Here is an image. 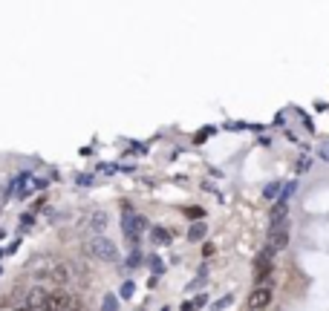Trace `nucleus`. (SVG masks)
<instances>
[{
  "label": "nucleus",
  "mask_w": 329,
  "mask_h": 311,
  "mask_svg": "<svg viewBox=\"0 0 329 311\" xmlns=\"http://www.w3.org/2000/svg\"><path fill=\"white\" fill-rule=\"evenodd\" d=\"M141 311H144V308H141Z\"/></svg>",
  "instance_id": "obj_27"
},
{
  "label": "nucleus",
  "mask_w": 329,
  "mask_h": 311,
  "mask_svg": "<svg viewBox=\"0 0 329 311\" xmlns=\"http://www.w3.org/2000/svg\"><path fill=\"white\" fill-rule=\"evenodd\" d=\"M144 228H147L144 216H139V213H136L130 205L121 207V230H124V239L130 242V248H133V251H139V233Z\"/></svg>",
  "instance_id": "obj_1"
},
{
  "label": "nucleus",
  "mask_w": 329,
  "mask_h": 311,
  "mask_svg": "<svg viewBox=\"0 0 329 311\" xmlns=\"http://www.w3.org/2000/svg\"><path fill=\"white\" fill-rule=\"evenodd\" d=\"M47 299H49V294L44 291V288H32L29 297H26V305L35 308V311H47Z\"/></svg>",
  "instance_id": "obj_6"
},
{
  "label": "nucleus",
  "mask_w": 329,
  "mask_h": 311,
  "mask_svg": "<svg viewBox=\"0 0 329 311\" xmlns=\"http://www.w3.org/2000/svg\"><path fill=\"white\" fill-rule=\"evenodd\" d=\"M0 274H3V271H0Z\"/></svg>",
  "instance_id": "obj_26"
},
{
  "label": "nucleus",
  "mask_w": 329,
  "mask_h": 311,
  "mask_svg": "<svg viewBox=\"0 0 329 311\" xmlns=\"http://www.w3.org/2000/svg\"><path fill=\"white\" fill-rule=\"evenodd\" d=\"M87 253L95 256V259H101V262H116L118 259V248L110 239H104V236H93L87 242Z\"/></svg>",
  "instance_id": "obj_2"
},
{
  "label": "nucleus",
  "mask_w": 329,
  "mask_h": 311,
  "mask_svg": "<svg viewBox=\"0 0 329 311\" xmlns=\"http://www.w3.org/2000/svg\"><path fill=\"white\" fill-rule=\"evenodd\" d=\"M211 253H214V245H211V242H208V245L202 248V256H211Z\"/></svg>",
  "instance_id": "obj_20"
},
{
  "label": "nucleus",
  "mask_w": 329,
  "mask_h": 311,
  "mask_svg": "<svg viewBox=\"0 0 329 311\" xmlns=\"http://www.w3.org/2000/svg\"><path fill=\"white\" fill-rule=\"evenodd\" d=\"M21 225H24V228H26V225H32V216H29V213H24V216H21Z\"/></svg>",
  "instance_id": "obj_22"
},
{
  "label": "nucleus",
  "mask_w": 329,
  "mask_h": 311,
  "mask_svg": "<svg viewBox=\"0 0 329 311\" xmlns=\"http://www.w3.org/2000/svg\"><path fill=\"white\" fill-rule=\"evenodd\" d=\"M47 311H72V297L67 291H55L47 299Z\"/></svg>",
  "instance_id": "obj_5"
},
{
  "label": "nucleus",
  "mask_w": 329,
  "mask_h": 311,
  "mask_svg": "<svg viewBox=\"0 0 329 311\" xmlns=\"http://www.w3.org/2000/svg\"><path fill=\"white\" fill-rule=\"evenodd\" d=\"M139 262H141V253H139V251H133V253H130V259H127V265H130V268H136Z\"/></svg>",
  "instance_id": "obj_17"
},
{
  "label": "nucleus",
  "mask_w": 329,
  "mask_h": 311,
  "mask_svg": "<svg viewBox=\"0 0 329 311\" xmlns=\"http://www.w3.org/2000/svg\"><path fill=\"white\" fill-rule=\"evenodd\" d=\"M185 213H188L191 219H202V210H200V207H188Z\"/></svg>",
  "instance_id": "obj_18"
},
{
  "label": "nucleus",
  "mask_w": 329,
  "mask_h": 311,
  "mask_svg": "<svg viewBox=\"0 0 329 311\" xmlns=\"http://www.w3.org/2000/svg\"><path fill=\"white\" fill-rule=\"evenodd\" d=\"M104 225H107V213H104V210H95L93 216H90V230H93L95 236H101Z\"/></svg>",
  "instance_id": "obj_8"
},
{
  "label": "nucleus",
  "mask_w": 329,
  "mask_h": 311,
  "mask_svg": "<svg viewBox=\"0 0 329 311\" xmlns=\"http://www.w3.org/2000/svg\"><path fill=\"white\" fill-rule=\"evenodd\" d=\"M205 233H208V225H205V222H197V225L188 230V242H202Z\"/></svg>",
  "instance_id": "obj_9"
},
{
  "label": "nucleus",
  "mask_w": 329,
  "mask_h": 311,
  "mask_svg": "<svg viewBox=\"0 0 329 311\" xmlns=\"http://www.w3.org/2000/svg\"><path fill=\"white\" fill-rule=\"evenodd\" d=\"M286 242H289V230H286V225H280V228H271V230H269V242H266V251L274 256L277 251H283V248H286Z\"/></svg>",
  "instance_id": "obj_4"
},
{
  "label": "nucleus",
  "mask_w": 329,
  "mask_h": 311,
  "mask_svg": "<svg viewBox=\"0 0 329 311\" xmlns=\"http://www.w3.org/2000/svg\"><path fill=\"white\" fill-rule=\"evenodd\" d=\"M171 239V233L164 228H150V242L153 245H164V242Z\"/></svg>",
  "instance_id": "obj_11"
},
{
  "label": "nucleus",
  "mask_w": 329,
  "mask_h": 311,
  "mask_svg": "<svg viewBox=\"0 0 329 311\" xmlns=\"http://www.w3.org/2000/svg\"><path fill=\"white\" fill-rule=\"evenodd\" d=\"M49 276H52L55 285H67V282H70V268H67V265H55V268L49 271Z\"/></svg>",
  "instance_id": "obj_7"
},
{
  "label": "nucleus",
  "mask_w": 329,
  "mask_h": 311,
  "mask_svg": "<svg viewBox=\"0 0 329 311\" xmlns=\"http://www.w3.org/2000/svg\"><path fill=\"white\" fill-rule=\"evenodd\" d=\"M205 302H208V297H205V294H200V297L194 299V308H202V305H205Z\"/></svg>",
  "instance_id": "obj_19"
},
{
  "label": "nucleus",
  "mask_w": 329,
  "mask_h": 311,
  "mask_svg": "<svg viewBox=\"0 0 329 311\" xmlns=\"http://www.w3.org/2000/svg\"><path fill=\"white\" fill-rule=\"evenodd\" d=\"M18 311H35V308H29V305H24V308H18Z\"/></svg>",
  "instance_id": "obj_23"
},
{
  "label": "nucleus",
  "mask_w": 329,
  "mask_h": 311,
  "mask_svg": "<svg viewBox=\"0 0 329 311\" xmlns=\"http://www.w3.org/2000/svg\"><path fill=\"white\" fill-rule=\"evenodd\" d=\"M231 299H234V297H231V294H225L223 299H217V302H214V305H211V311H223L225 305H231Z\"/></svg>",
  "instance_id": "obj_14"
},
{
  "label": "nucleus",
  "mask_w": 329,
  "mask_h": 311,
  "mask_svg": "<svg viewBox=\"0 0 329 311\" xmlns=\"http://www.w3.org/2000/svg\"><path fill=\"white\" fill-rule=\"evenodd\" d=\"M133 291H136V285H133V282H124V285H121V297H133Z\"/></svg>",
  "instance_id": "obj_16"
},
{
  "label": "nucleus",
  "mask_w": 329,
  "mask_h": 311,
  "mask_svg": "<svg viewBox=\"0 0 329 311\" xmlns=\"http://www.w3.org/2000/svg\"><path fill=\"white\" fill-rule=\"evenodd\" d=\"M271 285H257L251 291V297H248V311H263L266 305L271 302Z\"/></svg>",
  "instance_id": "obj_3"
},
{
  "label": "nucleus",
  "mask_w": 329,
  "mask_h": 311,
  "mask_svg": "<svg viewBox=\"0 0 329 311\" xmlns=\"http://www.w3.org/2000/svg\"><path fill=\"white\" fill-rule=\"evenodd\" d=\"M286 210H289V207H286V202H277V205L271 207V228H277V222H283V219H286Z\"/></svg>",
  "instance_id": "obj_10"
},
{
  "label": "nucleus",
  "mask_w": 329,
  "mask_h": 311,
  "mask_svg": "<svg viewBox=\"0 0 329 311\" xmlns=\"http://www.w3.org/2000/svg\"><path fill=\"white\" fill-rule=\"evenodd\" d=\"M47 184H49L47 179H35V187H38V190H44V187H47Z\"/></svg>",
  "instance_id": "obj_21"
},
{
  "label": "nucleus",
  "mask_w": 329,
  "mask_h": 311,
  "mask_svg": "<svg viewBox=\"0 0 329 311\" xmlns=\"http://www.w3.org/2000/svg\"><path fill=\"white\" fill-rule=\"evenodd\" d=\"M101 311H118L116 294H107V297H104V302H101Z\"/></svg>",
  "instance_id": "obj_12"
},
{
  "label": "nucleus",
  "mask_w": 329,
  "mask_h": 311,
  "mask_svg": "<svg viewBox=\"0 0 329 311\" xmlns=\"http://www.w3.org/2000/svg\"><path fill=\"white\" fill-rule=\"evenodd\" d=\"M208 136H214V127H211V130H208V127H205V130H200V133H197V138H194V141L200 144V141H205V138H208Z\"/></svg>",
  "instance_id": "obj_15"
},
{
  "label": "nucleus",
  "mask_w": 329,
  "mask_h": 311,
  "mask_svg": "<svg viewBox=\"0 0 329 311\" xmlns=\"http://www.w3.org/2000/svg\"><path fill=\"white\" fill-rule=\"evenodd\" d=\"M277 193H280V182H271V184H266V190H263V196H266V199H274Z\"/></svg>",
  "instance_id": "obj_13"
},
{
  "label": "nucleus",
  "mask_w": 329,
  "mask_h": 311,
  "mask_svg": "<svg viewBox=\"0 0 329 311\" xmlns=\"http://www.w3.org/2000/svg\"><path fill=\"white\" fill-rule=\"evenodd\" d=\"M3 253H6V251H0V256H3Z\"/></svg>",
  "instance_id": "obj_24"
},
{
  "label": "nucleus",
  "mask_w": 329,
  "mask_h": 311,
  "mask_svg": "<svg viewBox=\"0 0 329 311\" xmlns=\"http://www.w3.org/2000/svg\"><path fill=\"white\" fill-rule=\"evenodd\" d=\"M72 311H81V308H72Z\"/></svg>",
  "instance_id": "obj_25"
}]
</instances>
